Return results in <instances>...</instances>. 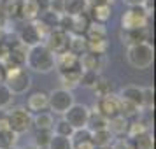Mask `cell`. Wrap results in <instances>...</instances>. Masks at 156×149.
Segmentation results:
<instances>
[{
  "label": "cell",
  "instance_id": "f1b7e54d",
  "mask_svg": "<svg viewBox=\"0 0 156 149\" xmlns=\"http://www.w3.org/2000/svg\"><path fill=\"white\" fill-rule=\"evenodd\" d=\"M46 149H72V140H70V137H67V135H60V133L53 132L51 140Z\"/></svg>",
  "mask_w": 156,
  "mask_h": 149
},
{
  "label": "cell",
  "instance_id": "60d3db41",
  "mask_svg": "<svg viewBox=\"0 0 156 149\" xmlns=\"http://www.w3.org/2000/svg\"><path fill=\"white\" fill-rule=\"evenodd\" d=\"M2 128H9L7 125V111L5 109H0V130Z\"/></svg>",
  "mask_w": 156,
  "mask_h": 149
},
{
  "label": "cell",
  "instance_id": "f6af8a7d",
  "mask_svg": "<svg viewBox=\"0 0 156 149\" xmlns=\"http://www.w3.org/2000/svg\"><path fill=\"white\" fill-rule=\"evenodd\" d=\"M2 83H5V67L0 63V84Z\"/></svg>",
  "mask_w": 156,
  "mask_h": 149
},
{
  "label": "cell",
  "instance_id": "44dd1931",
  "mask_svg": "<svg viewBox=\"0 0 156 149\" xmlns=\"http://www.w3.org/2000/svg\"><path fill=\"white\" fill-rule=\"evenodd\" d=\"M21 2L23 0H4L2 2V12L7 20H20L21 18Z\"/></svg>",
  "mask_w": 156,
  "mask_h": 149
},
{
  "label": "cell",
  "instance_id": "6da1fadb",
  "mask_svg": "<svg viewBox=\"0 0 156 149\" xmlns=\"http://www.w3.org/2000/svg\"><path fill=\"white\" fill-rule=\"evenodd\" d=\"M25 65L30 70L39 72V74H49L55 70V55L48 49L44 42L35 44L27 49V60Z\"/></svg>",
  "mask_w": 156,
  "mask_h": 149
},
{
  "label": "cell",
  "instance_id": "7a4b0ae2",
  "mask_svg": "<svg viewBox=\"0 0 156 149\" xmlns=\"http://www.w3.org/2000/svg\"><path fill=\"white\" fill-rule=\"evenodd\" d=\"M126 62L135 70H147L154 62V48L149 41L139 44H130L126 49Z\"/></svg>",
  "mask_w": 156,
  "mask_h": 149
},
{
  "label": "cell",
  "instance_id": "484cf974",
  "mask_svg": "<svg viewBox=\"0 0 156 149\" xmlns=\"http://www.w3.org/2000/svg\"><path fill=\"white\" fill-rule=\"evenodd\" d=\"M88 7V2L86 0H63V12L62 14H79V12H84Z\"/></svg>",
  "mask_w": 156,
  "mask_h": 149
},
{
  "label": "cell",
  "instance_id": "7402d4cb",
  "mask_svg": "<svg viewBox=\"0 0 156 149\" xmlns=\"http://www.w3.org/2000/svg\"><path fill=\"white\" fill-rule=\"evenodd\" d=\"M107 128L112 132L114 137H123V135L126 133V130H128V118H125L123 114H119V116H114V118H111V119H109Z\"/></svg>",
  "mask_w": 156,
  "mask_h": 149
},
{
  "label": "cell",
  "instance_id": "1f68e13d",
  "mask_svg": "<svg viewBox=\"0 0 156 149\" xmlns=\"http://www.w3.org/2000/svg\"><path fill=\"white\" fill-rule=\"evenodd\" d=\"M100 74L97 70H83L81 72V79H79V86L83 88H95L97 81H98Z\"/></svg>",
  "mask_w": 156,
  "mask_h": 149
},
{
  "label": "cell",
  "instance_id": "d6986e66",
  "mask_svg": "<svg viewBox=\"0 0 156 149\" xmlns=\"http://www.w3.org/2000/svg\"><path fill=\"white\" fill-rule=\"evenodd\" d=\"M53 125H55V116L51 111H41V112L32 114V126L35 130L53 128Z\"/></svg>",
  "mask_w": 156,
  "mask_h": 149
},
{
  "label": "cell",
  "instance_id": "74e56055",
  "mask_svg": "<svg viewBox=\"0 0 156 149\" xmlns=\"http://www.w3.org/2000/svg\"><path fill=\"white\" fill-rule=\"evenodd\" d=\"M109 149H133L132 147V144H130V140H125V139H114L112 144L109 146Z\"/></svg>",
  "mask_w": 156,
  "mask_h": 149
},
{
  "label": "cell",
  "instance_id": "d590c367",
  "mask_svg": "<svg viewBox=\"0 0 156 149\" xmlns=\"http://www.w3.org/2000/svg\"><path fill=\"white\" fill-rule=\"evenodd\" d=\"M53 132H55V133H60V135H67V137H70L72 132H74V128H72L70 125L62 118L60 121H56V123L53 125Z\"/></svg>",
  "mask_w": 156,
  "mask_h": 149
},
{
  "label": "cell",
  "instance_id": "b9f144b4",
  "mask_svg": "<svg viewBox=\"0 0 156 149\" xmlns=\"http://www.w3.org/2000/svg\"><path fill=\"white\" fill-rule=\"evenodd\" d=\"M86 2H88V7H95V5H107L112 0H86Z\"/></svg>",
  "mask_w": 156,
  "mask_h": 149
},
{
  "label": "cell",
  "instance_id": "9c48e42d",
  "mask_svg": "<svg viewBox=\"0 0 156 149\" xmlns=\"http://www.w3.org/2000/svg\"><path fill=\"white\" fill-rule=\"evenodd\" d=\"M95 111L100 112L104 118L111 119L114 116H119L121 114V98L114 93H107V95H102L97 100V105H95Z\"/></svg>",
  "mask_w": 156,
  "mask_h": 149
},
{
  "label": "cell",
  "instance_id": "d6a6232c",
  "mask_svg": "<svg viewBox=\"0 0 156 149\" xmlns=\"http://www.w3.org/2000/svg\"><path fill=\"white\" fill-rule=\"evenodd\" d=\"M12 98H14L12 91L7 88L5 83H2L0 84V109H9L12 104Z\"/></svg>",
  "mask_w": 156,
  "mask_h": 149
},
{
  "label": "cell",
  "instance_id": "8fae6325",
  "mask_svg": "<svg viewBox=\"0 0 156 149\" xmlns=\"http://www.w3.org/2000/svg\"><path fill=\"white\" fill-rule=\"evenodd\" d=\"M55 69L60 72H67V70H72V69H81L79 65V56L74 55L70 51L67 49L63 53H58L55 55Z\"/></svg>",
  "mask_w": 156,
  "mask_h": 149
},
{
  "label": "cell",
  "instance_id": "83f0119b",
  "mask_svg": "<svg viewBox=\"0 0 156 149\" xmlns=\"http://www.w3.org/2000/svg\"><path fill=\"white\" fill-rule=\"evenodd\" d=\"M107 125H109V119L107 118H104L97 111H91L90 112V118H88V123H86V128L95 132V130H100V128H107Z\"/></svg>",
  "mask_w": 156,
  "mask_h": 149
},
{
  "label": "cell",
  "instance_id": "52a82bcc",
  "mask_svg": "<svg viewBox=\"0 0 156 149\" xmlns=\"http://www.w3.org/2000/svg\"><path fill=\"white\" fill-rule=\"evenodd\" d=\"M44 27L41 23L37 21H27L25 23V27L20 30V34H18V41L20 44H23L25 48H32V46H35V44H41L44 41Z\"/></svg>",
  "mask_w": 156,
  "mask_h": 149
},
{
  "label": "cell",
  "instance_id": "ab89813d",
  "mask_svg": "<svg viewBox=\"0 0 156 149\" xmlns=\"http://www.w3.org/2000/svg\"><path fill=\"white\" fill-rule=\"evenodd\" d=\"M72 149H95L91 140H84V142H79V144H74Z\"/></svg>",
  "mask_w": 156,
  "mask_h": 149
},
{
  "label": "cell",
  "instance_id": "8992f818",
  "mask_svg": "<svg viewBox=\"0 0 156 149\" xmlns=\"http://www.w3.org/2000/svg\"><path fill=\"white\" fill-rule=\"evenodd\" d=\"M7 125L14 133L21 135L32 128V112L27 107H14L7 111Z\"/></svg>",
  "mask_w": 156,
  "mask_h": 149
},
{
  "label": "cell",
  "instance_id": "e0dca14e",
  "mask_svg": "<svg viewBox=\"0 0 156 149\" xmlns=\"http://www.w3.org/2000/svg\"><path fill=\"white\" fill-rule=\"evenodd\" d=\"M114 139L116 137L112 135V132L109 128H100V130L91 132V142L95 147H109Z\"/></svg>",
  "mask_w": 156,
  "mask_h": 149
},
{
  "label": "cell",
  "instance_id": "3957f363",
  "mask_svg": "<svg viewBox=\"0 0 156 149\" xmlns=\"http://www.w3.org/2000/svg\"><path fill=\"white\" fill-rule=\"evenodd\" d=\"M5 84L12 95H25L32 86V77L25 67H16L5 70Z\"/></svg>",
  "mask_w": 156,
  "mask_h": 149
},
{
  "label": "cell",
  "instance_id": "7bdbcfd3",
  "mask_svg": "<svg viewBox=\"0 0 156 149\" xmlns=\"http://www.w3.org/2000/svg\"><path fill=\"white\" fill-rule=\"evenodd\" d=\"M125 4H126L128 7H132V5H142L144 4V0H123Z\"/></svg>",
  "mask_w": 156,
  "mask_h": 149
},
{
  "label": "cell",
  "instance_id": "4fadbf2b",
  "mask_svg": "<svg viewBox=\"0 0 156 149\" xmlns=\"http://www.w3.org/2000/svg\"><path fill=\"white\" fill-rule=\"evenodd\" d=\"M121 100H126L130 104L137 105L139 109H144V88H139V86H126L123 88L121 93L118 95Z\"/></svg>",
  "mask_w": 156,
  "mask_h": 149
},
{
  "label": "cell",
  "instance_id": "5bb4252c",
  "mask_svg": "<svg viewBox=\"0 0 156 149\" xmlns=\"http://www.w3.org/2000/svg\"><path fill=\"white\" fill-rule=\"evenodd\" d=\"M27 109H28L32 114L46 111V109H48V93H44V91L30 93L28 98H27Z\"/></svg>",
  "mask_w": 156,
  "mask_h": 149
},
{
  "label": "cell",
  "instance_id": "e575fe53",
  "mask_svg": "<svg viewBox=\"0 0 156 149\" xmlns=\"http://www.w3.org/2000/svg\"><path fill=\"white\" fill-rule=\"evenodd\" d=\"M93 90H95V93H97L98 97H102V95H107V93H112V84L109 83V79H105V77L100 76Z\"/></svg>",
  "mask_w": 156,
  "mask_h": 149
},
{
  "label": "cell",
  "instance_id": "4dcf8cb0",
  "mask_svg": "<svg viewBox=\"0 0 156 149\" xmlns=\"http://www.w3.org/2000/svg\"><path fill=\"white\" fill-rule=\"evenodd\" d=\"M51 135H53V128H42V130H35L34 135V144L39 149H46L48 144L51 140Z\"/></svg>",
  "mask_w": 156,
  "mask_h": 149
},
{
  "label": "cell",
  "instance_id": "c3c4849f",
  "mask_svg": "<svg viewBox=\"0 0 156 149\" xmlns=\"http://www.w3.org/2000/svg\"><path fill=\"white\" fill-rule=\"evenodd\" d=\"M12 149H14V147H12Z\"/></svg>",
  "mask_w": 156,
  "mask_h": 149
},
{
  "label": "cell",
  "instance_id": "ee69618b",
  "mask_svg": "<svg viewBox=\"0 0 156 149\" xmlns=\"http://www.w3.org/2000/svg\"><path fill=\"white\" fill-rule=\"evenodd\" d=\"M5 23H7V18L4 16V12H2V9H0V32L5 28Z\"/></svg>",
  "mask_w": 156,
  "mask_h": 149
},
{
  "label": "cell",
  "instance_id": "ffe728a7",
  "mask_svg": "<svg viewBox=\"0 0 156 149\" xmlns=\"http://www.w3.org/2000/svg\"><path fill=\"white\" fill-rule=\"evenodd\" d=\"M72 18V25H70V34H79V35H84V32L88 30V27L91 25V20L88 12H79V14L70 16Z\"/></svg>",
  "mask_w": 156,
  "mask_h": 149
},
{
  "label": "cell",
  "instance_id": "d4e9b609",
  "mask_svg": "<svg viewBox=\"0 0 156 149\" xmlns=\"http://www.w3.org/2000/svg\"><path fill=\"white\" fill-rule=\"evenodd\" d=\"M69 51L74 55H83L84 51H88V44H86V37L79 35V34H70L69 39Z\"/></svg>",
  "mask_w": 156,
  "mask_h": 149
},
{
  "label": "cell",
  "instance_id": "603a6c76",
  "mask_svg": "<svg viewBox=\"0 0 156 149\" xmlns=\"http://www.w3.org/2000/svg\"><path fill=\"white\" fill-rule=\"evenodd\" d=\"M81 72H83V69H72V70H67V72H60V79H62L63 88H67V90H74L76 86H79Z\"/></svg>",
  "mask_w": 156,
  "mask_h": 149
},
{
  "label": "cell",
  "instance_id": "4316f807",
  "mask_svg": "<svg viewBox=\"0 0 156 149\" xmlns=\"http://www.w3.org/2000/svg\"><path fill=\"white\" fill-rule=\"evenodd\" d=\"M39 14L41 12H39L34 0H23L21 2V18L25 21H35Z\"/></svg>",
  "mask_w": 156,
  "mask_h": 149
},
{
  "label": "cell",
  "instance_id": "836d02e7",
  "mask_svg": "<svg viewBox=\"0 0 156 149\" xmlns=\"http://www.w3.org/2000/svg\"><path fill=\"white\" fill-rule=\"evenodd\" d=\"M70 140H72V146L79 144V142H84V140H91V130H88L86 126L76 128L70 135Z\"/></svg>",
  "mask_w": 156,
  "mask_h": 149
},
{
  "label": "cell",
  "instance_id": "7c38bea8",
  "mask_svg": "<svg viewBox=\"0 0 156 149\" xmlns=\"http://www.w3.org/2000/svg\"><path fill=\"white\" fill-rule=\"evenodd\" d=\"M79 65L83 70H97L98 72L104 65V55H97L93 51H84L79 55Z\"/></svg>",
  "mask_w": 156,
  "mask_h": 149
},
{
  "label": "cell",
  "instance_id": "ba28073f",
  "mask_svg": "<svg viewBox=\"0 0 156 149\" xmlns=\"http://www.w3.org/2000/svg\"><path fill=\"white\" fill-rule=\"evenodd\" d=\"M69 39H70V34L56 27V28H51L46 34L44 44L48 46V49L53 55H58V53H63V51L69 49Z\"/></svg>",
  "mask_w": 156,
  "mask_h": 149
},
{
  "label": "cell",
  "instance_id": "ac0fdd59",
  "mask_svg": "<svg viewBox=\"0 0 156 149\" xmlns=\"http://www.w3.org/2000/svg\"><path fill=\"white\" fill-rule=\"evenodd\" d=\"M86 42H98V41H107V28L102 23H93L84 32Z\"/></svg>",
  "mask_w": 156,
  "mask_h": 149
},
{
  "label": "cell",
  "instance_id": "f546056e",
  "mask_svg": "<svg viewBox=\"0 0 156 149\" xmlns=\"http://www.w3.org/2000/svg\"><path fill=\"white\" fill-rule=\"evenodd\" d=\"M16 140H18V133H14L11 128L0 130V149H12Z\"/></svg>",
  "mask_w": 156,
  "mask_h": 149
},
{
  "label": "cell",
  "instance_id": "8d00e7d4",
  "mask_svg": "<svg viewBox=\"0 0 156 149\" xmlns=\"http://www.w3.org/2000/svg\"><path fill=\"white\" fill-rule=\"evenodd\" d=\"M154 105V91L153 88H144V109H151Z\"/></svg>",
  "mask_w": 156,
  "mask_h": 149
},
{
  "label": "cell",
  "instance_id": "2e32d148",
  "mask_svg": "<svg viewBox=\"0 0 156 149\" xmlns=\"http://www.w3.org/2000/svg\"><path fill=\"white\" fill-rule=\"evenodd\" d=\"M123 42L130 44H139V42H146L149 41V28L142 27V28H130V30H123Z\"/></svg>",
  "mask_w": 156,
  "mask_h": 149
},
{
  "label": "cell",
  "instance_id": "30bf717a",
  "mask_svg": "<svg viewBox=\"0 0 156 149\" xmlns=\"http://www.w3.org/2000/svg\"><path fill=\"white\" fill-rule=\"evenodd\" d=\"M90 112H91V109L84 104H72L69 109H67V112L63 114V119L70 125L74 130L76 128H83L86 126V123H88V118H90Z\"/></svg>",
  "mask_w": 156,
  "mask_h": 149
},
{
  "label": "cell",
  "instance_id": "9a60e30c",
  "mask_svg": "<svg viewBox=\"0 0 156 149\" xmlns=\"http://www.w3.org/2000/svg\"><path fill=\"white\" fill-rule=\"evenodd\" d=\"M86 12H88V16H90V20L93 23L105 25L111 20V16H112V7H111V4H107V5H95V7H86Z\"/></svg>",
  "mask_w": 156,
  "mask_h": 149
},
{
  "label": "cell",
  "instance_id": "5b68a950",
  "mask_svg": "<svg viewBox=\"0 0 156 149\" xmlns=\"http://www.w3.org/2000/svg\"><path fill=\"white\" fill-rule=\"evenodd\" d=\"M149 20H151V14L146 11L144 5H132L121 16V28L130 30V28L149 27Z\"/></svg>",
  "mask_w": 156,
  "mask_h": 149
},
{
  "label": "cell",
  "instance_id": "cb8c5ba5",
  "mask_svg": "<svg viewBox=\"0 0 156 149\" xmlns=\"http://www.w3.org/2000/svg\"><path fill=\"white\" fill-rule=\"evenodd\" d=\"M130 144H132L133 149H153L154 140H153V135L149 133V130H147V132H142L139 135L130 137Z\"/></svg>",
  "mask_w": 156,
  "mask_h": 149
},
{
  "label": "cell",
  "instance_id": "bcb514c9",
  "mask_svg": "<svg viewBox=\"0 0 156 149\" xmlns=\"http://www.w3.org/2000/svg\"><path fill=\"white\" fill-rule=\"evenodd\" d=\"M20 149H39L35 146V144H30V146H23V147H20Z\"/></svg>",
  "mask_w": 156,
  "mask_h": 149
},
{
  "label": "cell",
  "instance_id": "7dc6e473",
  "mask_svg": "<svg viewBox=\"0 0 156 149\" xmlns=\"http://www.w3.org/2000/svg\"><path fill=\"white\" fill-rule=\"evenodd\" d=\"M95 149H109V147H95Z\"/></svg>",
  "mask_w": 156,
  "mask_h": 149
},
{
  "label": "cell",
  "instance_id": "f35d334b",
  "mask_svg": "<svg viewBox=\"0 0 156 149\" xmlns=\"http://www.w3.org/2000/svg\"><path fill=\"white\" fill-rule=\"evenodd\" d=\"M34 2H35L39 12H44V11H48V9H49V2H51V0H34Z\"/></svg>",
  "mask_w": 156,
  "mask_h": 149
},
{
  "label": "cell",
  "instance_id": "277c9868",
  "mask_svg": "<svg viewBox=\"0 0 156 149\" xmlns=\"http://www.w3.org/2000/svg\"><path fill=\"white\" fill-rule=\"evenodd\" d=\"M74 102H76V97L72 90H67V88H56L51 93H48V109L53 114L63 116Z\"/></svg>",
  "mask_w": 156,
  "mask_h": 149
}]
</instances>
